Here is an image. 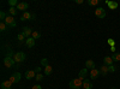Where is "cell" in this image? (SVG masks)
I'll use <instances>...</instances> for the list:
<instances>
[{
    "mask_svg": "<svg viewBox=\"0 0 120 89\" xmlns=\"http://www.w3.org/2000/svg\"><path fill=\"white\" fill-rule=\"evenodd\" d=\"M83 87V81L81 78H73V80L70 81V88L71 89H81Z\"/></svg>",
    "mask_w": 120,
    "mask_h": 89,
    "instance_id": "6da1fadb",
    "label": "cell"
},
{
    "mask_svg": "<svg viewBox=\"0 0 120 89\" xmlns=\"http://www.w3.org/2000/svg\"><path fill=\"white\" fill-rule=\"evenodd\" d=\"M15 64H16V62H15L13 57H11V55H6V57L4 58V65H5L7 69L13 67V66H15Z\"/></svg>",
    "mask_w": 120,
    "mask_h": 89,
    "instance_id": "7a4b0ae2",
    "label": "cell"
},
{
    "mask_svg": "<svg viewBox=\"0 0 120 89\" xmlns=\"http://www.w3.org/2000/svg\"><path fill=\"white\" fill-rule=\"evenodd\" d=\"M25 53L24 52H17V53H15V55H13V59H15V62L16 63H22V62H24L25 60Z\"/></svg>",
    "mask_w": 120,
    "mask_h": 89,
    "instance_id": "3957f363",
    "label": "cell"
},
{
    "mask_svg": "<svg viewBox=\"0 0 120 89\" xmlns=\"http://www.w3.org/2000/svg\"><path fill=\"white\" fill-rule=\"evenodd\" d=\"M95 16L97 17V18H105L106 17V11H105V8L103 7H97L96 10H95Z\"/></svg>",
    "mask_w": 120,
    "mask_h": 89,
    "instance_id": "277c9868",
    "label": "cell"
},
{
    "mask_svg": "<svg viewBox=\"0 0 120 89\" xmlns=\"http://www.w3.org/2000/svg\"><path fill=\"white\" fill-rule=\"evenodd\" d=\"M5 23L7 24V27H11V28L16 27V21H15L13 16H7L6 19H5Z\"/></svg>",
    "mask_w": 120,
    "mask_h": 89,
    "instance_id": "5b68a950",
    "label": "cell"
},
{
    "mask_svg": "<svg viewBox=\"0 0 120 89\" xmlns=\"http://www.w3.org/2000/svg\"><path fill=\"white\" fill-rule=\"evenodd\" d=\"M21 77H22V75L19 74V72H15L11 77L8 78V80L11 81V82H12V84H13V83H18L19 81H21Z\"/></svg>",
    "mask_w": 120,
    "mask_h": 89,
    "instance_id": "8992f818",
    "label": "cell"
},
{
    "mask_svg": "<svg viewBox=\"0 0 120 89\" xmlns=\"http://www.w3.org/2000/svg\"><path fill=\"white\" fill-rule=\"evenodd\" d=\"M22 33L24 34V36H25L26 39H28L30 35H33V30H31L29 27H23V28H22Z\"/></svg>",
    "mask_w": 120,
    "mask_h": 89,
    "instance_id": "52a82bcc",
    "label": "cell"
},
{
    "mask_svg": "<svg viewBox=\"0 0 120 89\" xmlns=\"http://www.w3.org/2000/svg\"><path fill=\"white\" fill-rule=\"evenodd\" d=\"M86 75H88V69L84 67V69H82V70L79 71V74H78V78H81L82 81H84V80H85V77H86Z\"/></svg>",
    "mask_w": 120,
    "mask_h": 89,
    "instance_id": "ba28073f",
    "label": "cell"
},
{
    "mask_svg": "<svg viewBox=\"0 0 120 89\" xmlns=\"http://www.w3.org/2000/svg\"><path fill=\"white\" fill-rule=\"evenodd\" d=\"M25 77H26V80H31V78H35V77H36L35 70H28V71H25Z\"/></svg>",
    "mask_w": 120,
    "mask_h": 89,
    "instance_id": "9c48e42d",
    "label": "cell"
},
{
    "mask_svg": "<svg viewBox=\"0 0 120 89\" xmlns=\"http://www.w3.org/2000/svg\"><path fill=\"white\" fill-rule=\"evenodd\" d=\"M28 7H29V5L26 3H18V5H17V10H19V11H25L26 12Z\"/></svg>",
    "mask_w": 120,
    "mask_h": 89,
    "instance_id": "30bf717a",
    "label": "cell"
},
{
    "mask_svg": "<svg viewBox=\"0 0 120 89\" xmlns=\"http://www.w3.org/2000/svg\"><path fill=\"white\" fill-rule=\"evenodd\" d=\"M25 43H26V47L33 48V47L35 46V39H33V37H28L26 40H25Z\"/></svg>",
    "mask_w": 120,
    "mask_h": 89,
    "instance_id": "8fae6325",
    "label": "cell"
},
{
    "mask_svg": "<svg viewBox=\"0 0 120 89\" xmlns=\"http://www.w3.org/2000/svg\"><path fill=\"white\" fill-rule=\"evenodd\" d=\"M11 87H12V82L10 81V80L4 81L1 83V89H11Z\"/></svg>",
    "mask_w": 120,
    "mask_h": 89,
    "instance_id": "7c38bea8",
    "label": "cell"
},
{
    "mask_svg": "<svg viewBox=\"0 0 120 89\" xmlns=\"http://www.w3.org/2000/svg\"><path fill=\"white\" fill-rule=\"evenodd\" d=\"M90 76H91L93 80H96V78L100 76V70H97V69H93V70L90 71Z\"/></svg>",
    "mask_w": 120,
    "mask_h": 89,
    "instance_id": "4fadbf2b",
    "label": "cell"
},
{
    "mask_svg": "<svg viewBox=\"0 0 120 89\" xmlns=\"http://www.w3.org/2000/svg\"><path fill=\"white\" fill-rule=\"evenodd\" d=\"M106 4L108 5L109 8H112V10H115V8L119 6V4H118L116 1H108V0H106Z\"/></svg>",
    "mask_w": 120,
    "mask_h": 89,
    "instance_id": "5bb4252c",
    "label": "cell"
},
{
    "mask_svg": "<svg viewBox=\"0 0 120 89\" xmlns=\"http://www.w3.org/2000/svg\"><path fill=\"white\" fill-rule=\"evenodd\" d=\"M83 88L84 89H91L93 88V83L90 80H84L83 81Z\"/></svg>",
    "mask_w": 120,
    "mask_h": 89,
    "instance_id": "9a60e30c",
    "label": "cell"
},
{
    "mask_svg": "<svg viewBox=\"0 0 120 89\" xmlns=\"http://www.w3.org/2000/svg\"><path fill=\"white\" fill-rule=\"evenodd\" d=\"M103 64L107 65V66L113 65V59H112V57H105V58H103Z\"/></svg>",
    "mask_w": 120,
    "mask_h": 89,
    "instance_id": "2e32d148",
    "label": "cell"
},
{
    "mask_svg": "<svg viewBox=\"0 0 120 89\" xmlns=\"http://www.w3.org/2000/svg\"><path fill=\"white\" fill-rule=\"evenodd\" d=\"M108 72H109V70H108V66H107V65L103 64L101 67H100V74H102L103 76H106Z\"/></svg>",
    "mask_w": 120,
    "mask_h": 89,
    "instance_id": "e0dca14e",
    "label": "cell"
},
{
    "mask_svg": "<svg viewBox=\"0 0 120 89\" xmlns=\"http://www.w3.org/2000/svg\"><path fill=\"white\" fill-rule=\"evenodd\" d=\"M85 67L86 69H95V63H94V60H91V59H89V60H86V63H85Z\"/></svg>",
    "mask_w": 120,
    "mask_h": 89,
    "instance_id": "ac0fdd59",
    "label": "cell"
},
{
    "mask_svg": "<svg viewBox=\"0 0 120 89\" xmlns=\"http://www.w3.org/2000/svg\"><path fill=\"white\" fill-rule=\"evenodd\" d=\"M26 19H31V13H29V12L23 13V16L21 17V21H26Z\"/></svg>",
    "mask_w": 120,
    "mask_h": 89,
    "instance_id": "d6986e66",
    "label": "cell"
},
{
    "mask_svg": "<svg viewBox=\"0 0 120 89\" xmlns=\"http://www.w3.org/2000/svg\"><path fill=\"white\" fill-rule=\"evenodd\" d=\"M52 71H53V67L51 65H48V66L45 67V75H51Z\"/></svg>",
    "mask_w": 120,
    "mask_h": 89,
    "instance_id": "ffe728a7",
    "label": "cell"
},
{
    "mask_svg": "<svg viewBox=\"0 0 120 89\" xmlns=\"http://www.w3.org/2000/svg\"><path fill=\"white\" fill-rule=\"evenodd\" d=\"M112 59H113V62H120V53H114Z\"/></svg>",
    "mask_w": 120,
    "mask_h": 89,
    "instance_id": "44dd1931",
    "label": "cell"
},
{
    "mask_svg": "<svg viewBox=\"0 0 120 89\" xmlns=\"http://www.w3.org/2000/svg\"><path fill=\"white\" fill-rule=\"evenodd\" d=\"M8 12H10V15H11V16H15L17 13V7H10L8 8Z\"/></svg>",
    "mask_w": 120,
    "mask_h": 89,
    "instance_id": "7402d4cb",
    "label": "cell"
},
{
    "mask_svg": "<svg viewBox=\"0 0 120 89\" xmlns=\"http://www.w3.org/2000/svg\"><path fill=\"white\" fill-rule=\"evenodd\" d=\"M8 5H10V7H17V0H8Z\"/></svg>",
    "mask_w": 120,
    "mask_h": 89,
    "instance_id": "603a6c76",
    "label": "cell"
},
{
    "mask_svg": "<svg viewBox=\"0 0 120 89\" xmlns=\"http://www.w3.org/2000/svg\"><path fill=\"white\" fill-rule=\"evenodd\" d=\"M6 29H7V24H6L5 22H1V23H0V30H1V31H5Z\"/></svg>",
    "mask_w": 120,
    "mask_h": 89,
    "instance_id": "cb8c5ba5",
    "label": "cell"
},
{
    "mask_svg": "<svg viewBox=\"0 0 120 89\" xmlns=\"http://www.w3.org/2000/svg\"><path fill=\"white\" fill-rule=\"evenodd\" d=\"M88 4H89L90 6H96V5L98 4V0H89Z\"/></svg>",
    "mask_w": 120,
    "mask_h": 89,
    "instance_id": "d4e9b609",
    "label": "cell"
},
{
    "mask_svg": "<svg viewBox=\"0 0 120 89\" xmlns=\"http://www.w3.org/2000/svg\"><path fill=\"white\" fill-rule=\"evenodd\" d=\"M35 78H36L37 82H41V81L43 80V75H42V74H36V77H35Z\"/></svg>",
    "mask_w": 120,
    "mask_h": 89,
    "instance_id": "484cf974",
    "label": "cell"
},
{
    "mask_svg": "<svg viewBox=\"0 0 120 89\" xmlns=\"http://www.w3.org/2000/svg\"><path fill=\"white\" fill-rule=\"evenodd\" d=\"M33 39H35V40H36V39H40V36H41V34H40L38 31H33Z\"/></svg>",
    "mask_w": 120,
    "mask_h": 89,
    "instance_id": "4316f807",
    "label": "cell"
},
{
    "mask_svg": "<svg viewBox=\"0 0 120 89\" xmlns=\"http://www.w3.org/2000/svg\"><path fill=\"white\" fill-rule=\"evenodd\" d=\"M41 65H42V66H45V67L49 65V64H48V60H47V58H43L42 60H41Z\"/></svg>",
    "mask_w": 120,
    "mask_h": 89,
    "instance_id": "83f0119b",
    "label": "cell"
},
{
    "mask_svg": "<svg viewBox=\"0 0 120 89\" xmlns=\"http://www.w3.org/2000/svg\"><path fill=\"white\" fill-rule=\"evenodd\" d=\"M18 40H19V41H23V40H26V37L24 36V34H23V33H21V34L18 35Z\"/></svg>",
    "mask_w": 120,
    "mask_h": 89,
    "instance_id": "f1b7e54d",
    "label": "cell"
},
{
    "mask_svg": "<svg viewBox=\"0 0 120 89\" xmlns=\"http://www.w3.org/2000/svg\"><path fill=\"white\" fill-rule=\"evenodd\" d=\"M0 18H1V21H3V22H5V19H6V15H5V12H4V11L0 12Z\"/></svg>",
    "mask_w": 120,
    "mask_h": 89,
    "instance_id": "f546056e",
    "label": "cell"
},
{
    "mask_svg": "<svg viewBox=\"0 0 120 89\" xmlns=\"http://www.w3.org/2000/svg\"><path fill=\"white\" fill-rule=\"evenodd\" d=\"M108 70H109V72H114V71L116 70V66L111 65V66H108Z\"/></svg>",
    "mask_w": 120,
    "mask_h": 89,
    "instance_id": "4dcf8cb0",
    "label": "cell"
},
{
    "mask_svg": "<svg viewBox=\"0 0 120 89\" xmlns=\"http://www.w3.org/2000/svg\"><path fill=\"white\" fill-rule=\"evenodd\" d=\"M107 42H108V45L111 46V47H112V46H115V41L112 40V39H108V41H107Z\"/></svg>",
    "mask_w": 120,
    "mask_h": 89,
    "instance_id": "1f68e13d",
    "label": "cell"
},
{
    "mask_svg": "<svg viewBox=\"0 0 120 89\" xmlns=\"http://www.w3.org/2000/svg\"><path fill=\"white\" fill-rule=\"evenodd\" d=\"M33 89H42V88H41V85H38V84H35V85L33 87Z\"/></svg>",
    "mask_w": 120,
    "mask_h": 89,
    "instance_id": "d6a6232c",
    "label": "cell"
},
{
    "mask_svg": "<svg viewBox=\"0 0 120 89\" xmlns=\"http://www.w3.org/2000/svg\"><path fill=\"white\" fill-rule=\"evenodd\" d=\"M111 51L113 52V54L115 53V51H116V48H115V46H112V47H111Z\"/></svg>",
    "mask_w": 120,
    "mask_h": 89,
    "instance_id": "836d02e7",
    "label": "cell"
},
{
    "mask_svg": "<svg viewBox=\"0 0 120 89\" xmlns=\"http://www.w3.org/2000/svg\"><path fill=\"white\" fill-rule=\"evenodd\" d=\"M35 72L36 74H40V72H41V67H36L35 69Z\"/></svg>",
    "mask_w": 120,
    "mask_h": 89,
    "instance_id": "e575fe53",
    "label": "cell"
},
{
    "mask_svg": "<svg viewBox=\"0 0 120 89\" xmlns=\"http://www.w3.org/2000/svg\"><path fill=\"white\" fill-rule=\"evenodd\" d=\"M83 0H76V4H82Z\"/></svg>",
    "mask_w": 120,
    "mask_h": 89,
    "instance_id": "d590c367",
    "label": "cell"
},
{
    "mask_svg": "<svg viewBox=\"0 0 120 89\" xmlns=\"http://www.w3.org/2000/svg\"><path fill=\"white\" fill-rule=\"evenodd\" d=\"M36 18V16H35V13H31V21H33V19H35Z\"/></svg>",
    "mask_w": 120,
    "mask_h": 89,
    "instance_id": "8d00e7d4",
    "label": "cell"
},
{
    "mask_svg": "<svg viewBox=\"0 0 120 89\" xmlns=\"http://www.w3.org/2000/svg\"><path fill=\"white\" fill-rule=\"evenodd\" d=\"M111 89H115V88H111Z\"/></svg>",
    "mask_w": 120,
    "mask_h": 89,
    "instance_id": "74e56055",
    "label": "cell"
}]
</instances>
